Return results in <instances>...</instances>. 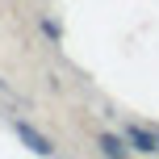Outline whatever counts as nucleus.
Returning <instances> with one entry per match:
<instances>
[{"label":"nucleus","mask_w":159,"mask_h":159,"mask_svg":"<svg viewBox=\"0 0 159 159\" xmlns=\"http://www.w3.org/2000/svg\"><path fill=\"white\" fill-rule=\"evenodd\" d=\"M13 130H17V138H21V143L30 147L34 155H50V151H55V147H50V138H46V134H38L30 121H13Z\"/></svg>","instance_id":"1"},{"label":"nucleus","mask_w":159,"mask_h":159,"mask_svg":"<svg viewBox=\"0 0 159 159\" xmlns=\"http://www.w3.org/2000/svg\"><path fill=\"white\" fill-rule=\"evenodd\" d=\"M126 138L134 143V151H159V138H155V134H147L143 126H130V130H126Z\"/></svg>","instance_id":"2"},{"label":"nucleus","mask_w":159,"mask_h":159,"mask_svg":"<svg viewBox=\"0 0 159 159\" xmlns=\"http://www.w3.org/2000/svg\"><path fill=\"white\" fill-rule=\"evenodd\" d=\"M101 151L109 155V159H126V155H130V147L121 143V138H113V134H101Z\"/></svg>","instance_id":"3"}]
</instances>
